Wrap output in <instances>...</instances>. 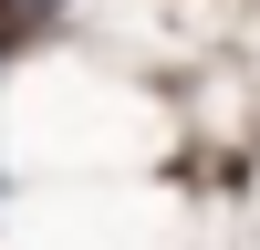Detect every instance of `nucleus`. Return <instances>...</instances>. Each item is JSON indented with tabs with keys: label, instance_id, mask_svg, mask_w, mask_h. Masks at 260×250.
I'll return each instance as SVG.
<instances>
[{
	"label": "nucleus",
	"instance_id": "f257e3e1",
	"mask_svg": "<svg viewBox=\"0 0 260 250\" xmlns=\"http://www.w3.org/2000/svg\"><path fill=\"white\" fill-rule=\"evenodd\" d=\"M31 11H52V0H0V21H31Z\"/></svg>",
	"mask_w": 260,
	"mask_h": 250
}]
</instances>
